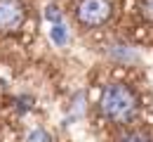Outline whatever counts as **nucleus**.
Instances as JSON below:
<instances>
[{"label":"nucleus","mask_w":153,"mask_h":142,"mask_svg":"<svg viewBox=\"0 0 153 142\" xmlns=\"http://www.w3.org/2000/svg\"><path fill=\"white\" fill-rule=\"evenodd\" d=\"M99 114L108 123L125 125L139 114V95L125 83H111L99 97Z\"/></svg>","instance_id":"obj_1"},{"label":"nucleus","mask_w":153,"mask_h":142,"mask_svg":"<svg viewBox=\"0 0 153 142\" xmlns=\"http://www.w3.org/2000/svg\"><path fill=\"white\" fill-rule=\"evenodd\" d=\"M113 17V0H78L76 19L85 29L104 26Z\"/></svg>","instance_id":"obj_2"},{"label":"nucleus","mask_w":153,"mask_h":142,"mask_svg":"<svg viewBox=\"0 0 153 142\" xmlns=\"http://www.w3.org/2000/svg\"><path fill=\"white\" fill-rule=\"evenodd\" d=\"M26 19V5L21 0H0V33H14L19 31Z\"/></svg>","instance_id":"obj_3"},{"label":"nucleus","mask_w":153,"mask_h":142,"mask_svg":"<svg viewBox=\"0 0 153 142\" xmlns=\"http://www.w3.org/2000/svg\"><path fill=\"white\" fill-rule=\"evenodd\" d=\"M115 142H153V135L146 133V130H125Z\"/></svg>","instance_id":"obj_4"},{"label":"nucleus","mask_w":153,"mask_h":142,"mask_svg":"<svg viewBox=\"0 0 153 142\" xmlns=\"http://www.w3.org/2000/svg\"><path fill=\"white\" fill-rule=\"evenodd\" d=\"M139 12L149 24H153V0H141L139 2Z\"/></svg>","instance_id":"obj_5"},{"label":"nucleus","mask_w":153,"mask_h":142,"mask_svg":"<svg viewBox=\"0 0 153 142\" xmlns=\"http://www.w3.org/2000/svg\"><path fill=\"white\" fill-rule=\"evenodd\" d=\"M52 38H54V43H66V31H64V26L61 24H54V29H52Z\"/></svg>","instance_id":"obj_6"},{"label":"nucleus","mask_w":153,"mask_h":142,"mask_svg":"<svg viewBox=\"0 0 153 142\" xmlns=\"http://www.w3.org/2000/svg\"><path fill=\"white\" fill-rule=\"evenodd\" d=\"M28 142H52V137L45 133V130H33L28 135Z\"/></svg>","instance_id":"obj_7"},{"label":"nucleus","mask_w":153,"mask_h":142,"mask_svg":"<svg viewBox=\"0 0 153 142\" xmlns=\"http://www.w3.org/2000/svg\"><path fill=\"white\" fill-rule=\"evenodd\" d=\"M47 19L54 21V24H59V21H61V14L57 12V7H47Z\"/></svg>","instance_id":"obj_8"}]
</instances>
